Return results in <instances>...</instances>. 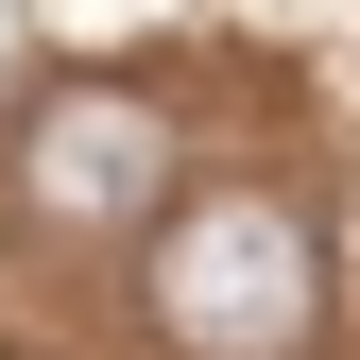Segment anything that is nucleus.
Instances as JSON below:
<instances>
[{
    "mask_svg": "<svg viewBox=\"0 0 360 360\" xmlns=\"http://www.w3.org/2000/svg\"><path fill=\"white\" fill-rule=\"evenodd\" d=\"M326 309V223L292 189H206L155 223V326L172 360H292Z\"/></svg>",
    "mask_w": 360,
    "mask_h": 360,
    "instance_id": "1",
    "label": "nucleus"
},
{
    "mask_svg": "<svg viewBox=\"0 0 360 360\" xmlns=\"http://www.w3.org/2000/svg\"><path fill=\"white\" fill-rule=\"evenodd\" d=\"M0 206L34 240H138V223H172V120L138 86H52L0 120Z\"/></svg>",
    "mask_w": 360,
    "mask_h": 360,
    "instance_id": "2",
    "label": "nucleus"
}]
</instances>
